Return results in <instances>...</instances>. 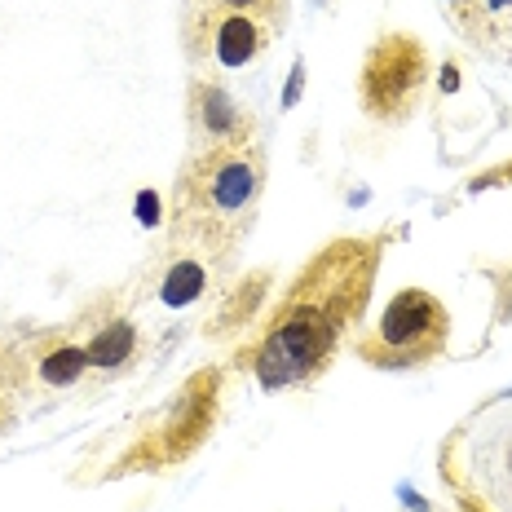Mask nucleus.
Segmentation results:
<instances>
[{"mask_svg":"<svg viewBox=\"0 0 512 512\" xmlns=\"http://www.w3.org/2000/svg\"><path fill=\"white\" fill-rule=\"evenodd\" d=\"M380 265V239H336L296 274L248 358L265 389H301L332 367L340 340L362 318Z\"/></svg>","mask_w":512,"mask_h":512,"instance_id":"nucleus-1","label":"nucleus"},{"mask_svg":"<svg viewBox=\"0 0 512 512\" xmlns=\"http://www.w3.org/2000/svg\"><path fill=\"white\" fill-rule=\"evenodd\" d=\"M265 190V155L248 142L199 146L177 177L173 243L190 256H230L248 239Z\"/></svg>","mask_w":512,"mask_h":512,"instance_id":"nucleus-2","label":"nucleus"},{"mask_svg":"<svg viewBox=\"0 0 512 512\" xmlns=\"http://www.w3.org/2000/svg\"><path fill=\"white\" fill-rule=\"evenodd\" d=\"M451 314L424 287H407L384 305L380 323L358 340V354L371 367H424L446 349Z\"/></svg>","mask_w":512,"mask_h":512,"instance_id":"nucleus-3","label":"nucleus"},{"mask_svg":"<svg viewBox=\"0 0 512 512\" xmlns=\"http://www.w3.org/2000/svg\"><path fill=\"white\" fill-rule=\"evenodd\" d=\"M429 89V53L407 31L371 45L358 71V98L376 120H407Z\"/></svg>","mask_w":512,"mask_h":512,"instance_id":"nucleus-4","label":"nucleus"},{"mask_svg":"<svg viewBox=\"0 0 512 512\" xmlns=\"http://www.w3.org/2000/svg\"><path fill=\"white\" fill-rule=\"evenodd\" d=\"M464 468L451 473L464 495L486 512H512V402H495L464 424L460 433Z\"/></svg>","mask_w":512,"mask_h":512,"instance_id":"nucleus-5","label":"nucleus"},{"mask_svg":"<svg viewBox=\"0 0 512 512\" xmlns=\"http://www.w3.org/2000/svg\"><path fill=\"white\" fill-rule=\"evenodd\" d=\"M270 40H274V27L256 23L248 14H234V9L204 5L190 18V53L221 71H239L256 62L270 49Z\"/></svg>","mask_w":512,"mask_h":512,"instance_id":"nucleus-6","label":"nucleus"},{"mask_svg":"<svg viewBox=\"0 0 512 512\" xmlns=\"http://www.w3.org/2000/svg\"><path fill=\"white\" fill-rule=\"evenodd\" d=\"M190 120H195V133H199V146H226V142H248L252 133V120L234 106V98L217 84L199 80L190 89Z\"/></svg>","mask_w":512,"mask_h":512,"instance_id":"nucleus-7","label":"nucleus"},{"mask_svg":"<svg viewBox=\"0 0 512 512\" xmlns=\"http://www.w3.org/2000/svg\"><path fill=\"white\" fill-rule=\"evenodd\" d=\"M84 371H89V349L76 345V340H53L36 362V376H40V384H49V389H67Z\"/></svg>","mask_w":512,"mask_h":512,"instance_id":"nucleus-8","label":"nucleus"},{"mask_svg":"<svg viewBox=\"0 0 512 512\" xmlns=\"http://www.w3.org/2000/svg\"><path fill=\"white\" fill-rule=\"evenodd\" d=\"M89 367H102V371H111V367H120V362L133 358V349H137V327L128 323V318H115V323H106L93 332L89 345Z\"/></svg>","mask_w":512,"mask_h":512,"instance_id":"nucleus-9","label":"nucleus"},{"mask_svg":"<svg viewBox=\"0 0 512 512\" xmlns=\"http://www.w3.org/2000/svg\"><path fill=\"white\" fill-rule=\"evenodd\" d=\"M204 287H208L204 261L186 252V256H177V261L168 265L159 292H164V305H190V301H199V296H204Z\"/></svg>","mask_w":512,"mask_h":512,"instance_id":"nucleus-10","label":"nucleus"},{"mask_svg":"<svg viewBox=\"0 0 512 512\" xmlns=\"http://www.w3.org/2000/svg\"><path fill=\"white\" fill-rule=\"evenodd\" d=\"M208 5L234 9V14H248V18H256V23H265V27H279L287 0H208Z\"/></svg>","mask_w":512,"mask_h":512,"instance_id":"nucleus-11","label":"nucleus"},{"mask_svg":"<svg viewBox=\"0 0 512 512\" xmlns=\"http://www.w3.org/2000/svg\"><path fill=\"white\" fill-rule=\"evenodd\" d=\"M442 89H455V67H442Z\"/></svg>","mask_w":512,"mask_h":512,"instance_id":"nucleus-12","label":"nucleus"},{"mask_svg":"<svg viewBox=\"0 0 512 512\" xmlns=\"http://www.w3.org/2000/svg\"><path fill=\"white\" fill-rule=\"evenodd\" d=\"M9 420V398H0V424Z\"/></svg>","mask_w":512,"mask_h":512,"instance_id":"nucleus-13","label":"nucleus"},{"mask_svg":"<svg viewBox=\"0 0 512 512\" xmlns=\"http://www.w3.org/2000/svg\"><path fill=\"white\" fill-rule=\"evenodd\" d=\"M490 5H495V9H504V5H512V0H490Z\"/></svg>","mask_w":512,"mask_h":512,"instance_id":"nucleus-14","label":"nucleus"},{"mask_svg":"<svg viewBox=\"0 0 512 512\" xmlns=\"http://www.w3.org/2000/svg\"><path fill=\"white\" fill-rule=\"evenodd\" d=\"M455 5H473V0H455Z\"/></svg>","mask_w":512,"mask_h":512,"instance_id":"nucleus-15","label":"nucleus"}]
</instances>
